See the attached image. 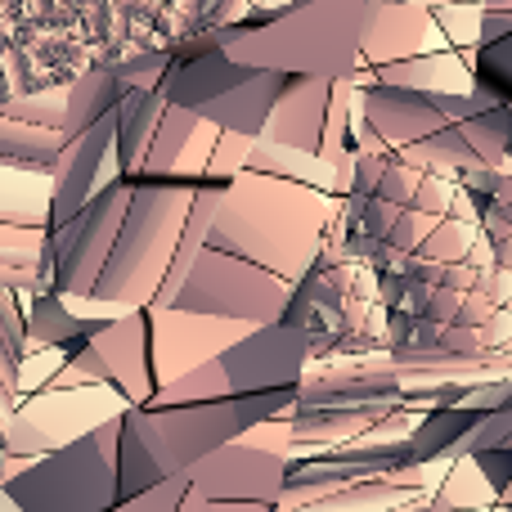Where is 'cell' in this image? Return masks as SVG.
I'll list each match as a JSON object with an SVG mask.
<instances>
[{"label": "cell", "mask_w": 512, "mask_h": 512, "mask_svg": "<svg viewBox=\"0 0 512 512\" xmlns=\"http://www.w3.org/2000/svg\"><path fill=\"white\" fill-rule=\"evenodd\" d=\"M297 405V387L252 391V396H221L198 405H131L117 436V481L122 499L189 472L212 450L239 441L265 418H283Z\"/></svg>", "instance_id": "cell-1"}, {"label": "cell", "mask_w": 512, "mask_h": 512, "mask_svg": "<svg viewBox=\"0 0 512 512\" xmlns=\"http://www.w3.org/2000/svg\"><path fill=\"white\" fill-rule=\"evenodd\" d=\"M324 225H328L324 189L243 167L225 185L207 248L234 252L243 261L274 270L279 279L301 283L310 274V265H315Z\"/></svg>", "instance_id": "cell-2"}, {"label": "cell", "mask_w": 512, "mask_h": 512, "mask_svg": "<svg viewBox=\"0 0 512 512\" xmlns=\"http://www.w3.org/2000/svg\"><path fill=\"white\" fill-rule=\"evenodd\" d=\"M131 185H135L131 207H126V216H122V230H117V243H113V252H108V265H104V274H99V283L90 288V297H63L77 315L99 310L104 319H117V315L153 306L162 283H167L171 261H176L180 230H185V221H189L194 194L203 189L180 176L131 180ZM207 185H212V180H207Z\"/></svg>", "instance_id": "cell-3"}, {"label": "cell", "mask_w": 512, "mask_h": 512, "mask_svg": "<svg viewBox=\"0 0 512 512\" xmlns=\"http://www.w3.org/2000/svg\"><path fill=\"white\" fill-rule=\"evenodd\" d=\"M369 0H301L265 23H230L216 45L248 68H274L288 77L346 81L364 59Z\"/></svg>", "instance_id": "cell-4"}, {"label": "cell", "mask_w": 512, "mask_h": 512, "mask_svg": "<svg viewBox=\"0 0 512 512\" xmlns=\"http://www.w3.org/2000/svg\"><path fill=\"white\" fill-rule=\"evenodd\" d=\"M117 436H122V414L59 450L23 459L5 477L0 495L18 512H113L122 504Z\"/></svg>", "instance_id": "cell-5"}, {"label": "cell", "mask_w": 512, "mask_h": 512, "mask_svg": "<svg viewBox=\"0 0 512 512\" xmlns=\"http://www.w3.org/2000/svg\"><path fill=\"white\" fill-rule=\"evenodd\" d=\"M135 185L126 176H117L113 185H104L77 216H68L63 225L45 230L41 248V270H36L32 292H59V297H90V288L99 283L108 265V252L117 243L122 216L131 207Z\"/></svg>", "instance_id": "cell-6"}, {"label": "cell", "mask_w": 512, "mask_h": 512, "mask_svg": "<svg viewBox=\"0 0 512 512\" xmlns=\"http://www.w3.org/2000/svg\"><path fill=\"white\" fill-rule=\"evenodd\" d=\"M292 288L297 283L279 279L274 270L256 261H243L234 252L203 248L194 261L189 279L180 283L171 306L194 310V315H216V319H239V324H279L292 306Z\"/></svg>", "instance_id": "cell-7"}, {"label": "cell", "mask_w": 512, "mask_h": 512, "mask_svg": "<svg viewBox=\"0 0 512 512\" xmlns=\"http://www.w3.org/2000/svg\"><path fill=\"white\" fill-rule=\"evenodd\" d=\"M310 355H315V333L279 319V324H256L234 346H225L221 369L234 396H252V391L301 387Z\"/></svg>", "instance_id": "cell-8"}, {"label": "cell", "mask_w": 512, "mask_h": 512, "mask_svg": "<svg viewBox=\"0 0 512 512\" xmlns=\"http://www.w3.org/2000/svg\"><path fill=\"white\" fill-rule=\"evenodd\" d=\"M288 468V454L239 436L189 468V490L203 499H221V504H279L288 490Z\"/></svg>", "instance_id": "cell-9"}, {"label": "cell", "mask_w": 512, "mask_h": 512, "mask_svg": "<svg viewBox=\"0 0 512 512\" xmlns=\"http://www.w3.org/2000/svg\"><path fill=\"white\" fill-rule=\"evenodd\" d=\"M99 171H122L117 167V108L99 117L95 126H86L81 135H72L68 149H63L59 167L50 176V230L68 216H77L104 185H113Z\"/></svg>", "instance_id": "cell-10"}, {"label": "cell", "mask_w": 512, "mask_h": 512, "mask_svg": "<svg viewBox=\"0 0 512 512\" xmlns=\"http://www.w3.org/2000/svg\"><path fill=\"white\" fill-rule=\"evenodd\" d=\"M95 355L104 360L113 387L126 396V405H149L158 391V373H153V315L149 306L117 315L90 337Z\"/></svg>", "instance_id": "cell-11"}, {"label": "cell", "mask_w": 512, "mask_h": 512, "mask_svg": "<svg viewBox=\"0 0 512 512\" xmlns=\"http://www.w3.org/2000/svg\"><path fill=\"white\" fill-rule=\"evenodd\" d=\"M333 86H337V81H324V77H288L283 95L274 99L270 117H265L261 144H279V149L319 153V158H324Z\"/></svg>", "instance_id": "cell-12"}, {"label": "cell", "mask_w": 512, "mask_h": 512, "mask_svg": "<svg viewBox=\"0 0 512 512\" xmlns=\"http://www.w3.org/2000/svg\"><path fill=\"white\" fill-rule=\"evenodd\" d=\"M256 68L248 63L230 59L221 45H207L203 54H176V63L167 68V77L158 81V95L167 104H180V108H203L212 99H221L225 90H234L239 81H248Z\"/></svg>", "instance_id": "cell-13"}, {"label": "cell", "mask_w": 512, "mask_h": 512, "mask_svg": "<svg viewBox=\"0 0 512 512\" xmlns=\"http://www.w3.org/2000/svg\"><path fill=\"white\" fill-rule=\"evenodd\" d=\"M364 117H369V126L378 131V140L400 144V149L427 140L432 131H441V126L450 122L427 90L391 86V81H378V86L364 95Z\"/></svg>", "instance_id": "cell-14"}, {"label": "cell", "mask_w": 512, "mask_h": 512, "mask_svg": "<svg viewBox=\"0 0 512 512\" xmlns=\"http://www.w3.org/2000/svg\"><path fill=\"white\" fill-rule=\"evenodd\" d=\"M283 86H288V72L256 68L248 81H239V86L225 90L221 99H212V104L198 108V117H203V122H212V126H221V131H239V135L261 140L265 117H270L274 99L283 95Z\"/></svg>", "instance_id": "cell-15"}, {"label": "cell", "mask_w": 512, "mask_h": 512, "mask_svg": "<svg viewBox=\"0 0 512 512\" xmlns=\"http://www.w3.org/2000/svg\"><path fill=\"white\" fill-rule=\"evenodd\" d=\"M427 23H432L427 5H373L369 32H364V59H373L378 68L382 63L414 59Z\"/></svg>", "instance_id": "cell-16"}, {"label": "cell", "mask_w": 512, "mask_h": 512, "mask_svg": "<svg viewBox=\"0 0 512 512\" xmlns=\"http://www.w3.org/2000/svg\"><path fill=\"white\" fill-rule=\"evenodd\" d=\"M162 113H167V99L158 90L131 86L122 95V104H117V167H122V176H135L144 167Z\"/></svg>", "instance_id": "cell-17"}, {"label": "cell", "mask_w": 512, "mask_h": 512, "mask_svg": "<svg viewBox=\"0 0 512 512\" xmlns=\"http://www.w3.org/2000/svg\"><path fill=\"white\" fill-rule=\"evenodd\" d=\"M68 135L54 126H32L18 117L0 113V167H18V171H36V176H54Z\"/></svg>", "instance_id": "cell-18"}, {"label": "cell", "mask_w": 512, "mask_h": 512, "mask_svg": "<svg viewBox=\"0 0 512 512\" xmlns=\"http://www.w3.org/2000/svg\"><path fill=\"white\" fill-rule=\"evenodd\" d=\"M198 131H203V117H198L194 108L167 104V113H162L158 131H153L149 158H144V167L135 171V176H126V180H162V176H176L180 162H185V149L198 140Z\"/></svg>", "instance_id": "cell-19"}, {"label": "cell", "mask_w": 512, "mask_h": 512, "mask_svg": "<svg viewBox=\"0 0 512 512\" xmlns=\"http://www.w3.org/2000/svg\"><path fill=\"white\" fill-rule=\"evenodd\" d=\"M126 86L122 77H117L113 68H104V63H95V68H86L77 81H72L68 90V113H63V135H81L86 126H95L99 117H108L117 104H122Z\"/></svg>", "instance_id": "cell-20"}, {"label": "cell", "mask_w": 512, "mask_h": 512, "mask_svg": "<svg viewBox=\"0 0 512 512\" xmlns=\"http://www.w3.org/2000/svg\"><path fill=\"white\" fill-rule=\"evenodd\" d=\"M436 512H481L499 504V490L486 481V472L477 468L472 454H459V463L450 468V477L432 490Z\"/></svg>", "instance_id": "cell-21"}, {"label": "cell", "mask_w": 512, "mask_h": 512, "mask_svg": "<svg viewBox=\"0 0 512 512\" xmlns=\"http://www.w3.org/2000/svg\"><path fill=\"white\" fill-rule=\"evenodd\" d=\"M221 396H234V391L221 369V355H212V360L194 364V369L180 373V378L162 382L149 405H198V400H221Z\"/></svg>", "instance_id": "cell-22"}, {"label": "cell", "mask_w": 512, "mask_h": 512, "mask_svg": "<svg viewBox=\"0 0 512 512\" xmlns=\"http://www.w3.org/2000/svg\"><path fill=\"white\" fill-rule=\"evenodd\" d=\"M472 77H477V86L486 90L495 104H512V32L481 45L477 63H472Z\"/></svg>", "instance_id": "cell-23"}, {"label": "cell", "mask_w": 512, "mask_h": 512, "mask_svg": "<svg viewBox=\"0 0 512 512\" xmlns=\"http://www.w3.org/2000/svg\"><path fill=\"white\" fill-rule=\"evenodd\" d=\"M185 495H189V472H180V477H167V481H158V486L140 490V495L122 499L113 512H176L185 504Z\"/></svg>", "instance_id": "cell-24"}, {"label": "cell", "mask_w": 512, "mask_h": 512, "mask_svg": "<svg viewBox=\"0 0 512 512\" xmlns=\"http://www.w3.org/2000/svg\"><path fill=\"white\" fill-rule=\"evenodd\" d=\"M472 459H477V468L486 472V481H490V486H495L499 495H504V486L512 481V441H508V445H495V450H481V454H472Z\"/></svg>", "instance_id": "cell-25"}, {"label": "cell", "mask_w": 512, "mask_h": 512, "mask_svg": "<svg viewBox=\"0 0 512 512\" xmlns=\"http://www.w3.org/2000/svg\"><path fill=\"white\" fill-rule=\"evenodd\" d=\"M261 508H270V504H221V499H203V495L189 490L185 504H180L176 512H261Z\"/></svg>", "instance_id": "cell-26"}, {"label": "cell", "mask_w": 512, "mask_h": 512, "mask_svg": "<svg viewBox=\"0 0 512 512\" xmlns=\"http://www.w3.org/2000/svg\"><path fill=\"white\" fill-rule=\"evenodd\" d=\"M369 5H427V0H369Z\"/></svg>", "instance_id": "cell-27"}, {"label": "cell", "mask_w": 512, "mask_h": 512, "mask_svg": "<svg viewBox=\"0 0 512 512\" xmlns=\"http://www.w3.org/2000/svg\"><path fill=\"white\" fill-rule=\"evenodd\" d=\"M486 9H512V0H486Z\"/></svg>", "instance_id": "cell-28"}, {"label": "cell", "mask_w": 512, "mask_h": 512, "mask_svg": "<svg viewBox=\"0 0 512 512\" xmlns=\"http://www.w3.org/2000/svg\"><path fill=\"white\" fill-rule=\"evenodd\" d=\"M499 504H512V481L504 486V495H499Z\"/></svg>", "instance_id": "cell-29"}]
</instances>
